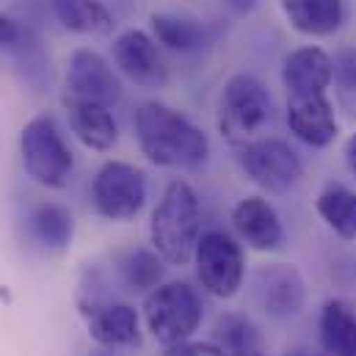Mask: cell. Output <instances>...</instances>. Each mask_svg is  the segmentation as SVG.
I'll return each instance as SVG.
<instances>
[{"mask_svg": "<svg viewBox=\"0 0 356 356\" xmlns=\"http://www.w3.org/2000/svg\"><path fill=\"white\" fill-rule=\"evenodd\" d=\"M133 130L138 149L161 169L191 172L204 166L210 155L207 133L166 102L147 99L133 113Z\"/></svg>", "mask_w": 356, "mask_h": 356, "instance_id": "6da1fadb", "label": "cell"}, {"mask_svg": "<svg viewBox=\"0 0 356 356\" xmlns=\"http://www.w3.org/2000/svg\"><path fill=\"white\" fill-rule=\"evenodd\" d=\"M202 235V204L191 182L172 179L152 210L149 241L152 249L172 266L193 260L196 241Z\"/></svg>", "mask_w": 356, "mask_h": 356, "instance_id": "7a4b0ae2", "label": "cell"}, {"mask_svg": "<svg viewBox=\"0 0 356 356\" xmlns=\"http://www.w3.org/2000/svg\"><path fill=\"white\" fill-rule=\"evenodd\" d=\"M270 116H273V99L260 78L249 72H235L224 81L216 105V124L218 133L232 147L260 138Z\"/></svg>", "mask_w": 356, "mask_h": 356, "instance_id": "3957f363", "label": "cell"}, {"mask_svg": "<svg viewBox=\"0 0 356 356\" xmlns=\"http://www.w3.org/2000/svg\"><path fill=\"white\" fill-rule=\"evenodd\" d=\"M19 155L25 175L42 188L61 191L72 182L75 155L53 113H39L19 130Z\"/></svg>", "mask_w": 356, "mask_h": 356, "instance_id": "277c9868", "label": "cell"}, {"mask_svg": "<svg viewBox=\"0 0 356 356\" xmlns=\"http://www.w3.org/2000/svg\"><path fill=\"white\" fill-rule=\"evenodd\" d=\"M141 312L149 334L161 346L172 348L179 343H188L193 332L202 326L204 301L191 282L175 279V282H161L155 290H149Z\"/></svg>", "mask_w": 356, "mask_h": 356, "instance_id": "5b68a950", "label": "cell"}, {"mask_svg": "<svg viewBox=\"0 0 356 356\" xmlns=\"http://www.w3.org/2000/svg\"><path fill=\"white\" fill-rule=\"evenodd\" d=\"M235 161L257 188L273 196L287 193L304 177V161L284 138H252L235 144Z\"/></svg>", "mask_w": 356, "mask_h": 356, "instance_id": "8992f818", "label": "cell"}, {"mask_svg": "<svg viewBox=\"0 0 356 356\" xmlns=\"http://www.w3.org/2000/svg\"><path fill=\"white\" fill-rule=\"evenodd\" d=\"M193 266L202 290L216 298H232L246 279V254L241 243L224 229H207L193 249Z\"/></svg>", "mask_w": 356, "mask_h": 356, "instance_id": "52a82bcc", "label": "cell"}, {"mask_svg": "<svg viewBox=\"0 0 356 356\" xmlns=\"http://www.w3.org/2000/svg\"><path fill=\"white\" fill-rule=\"evenodd\" d=\"M94 213L108 221H130L147 204V175L127 161H108L91 179Z\"/></svg>", "mask_w": 356, "mask_h": 356, "instance_id": "ba28073f", "label": "cell"}, {"mask_svg": "<svg viewBox=\"0 0 356 356\" xmlns=\"http://www.w3.org/2000/svg\"><path fill=\"white\" fill-rule=\"evenodd\" d=\"M116 70L141 89H163L169 83V64L152 33L130 28L113 39Z\"/></svg>", "mask_w": 356, "mask_h": 356, "instance_id": "9c48e42d", "label": "cell"}, {"mask_svg": "<svg viewBox=\"0 0 356 356\" xmlns=\"http://www.w3.org/2000/svg\"><path fill=\"white\" fill-rule=\"evenodd\" d=\"M81 318L89 329V337L102 348H127L141 340L138 309L122 301H102L97 296L81 298Z\"/></svg>", "mask_w": 356, "mask_h": 356, "instance_id": "30bf717a", "label": "cell"}, {"mask_svg": "<svg viewBox=\"0 0 356 356\" xmlns=\"http://www.w3.org/2000/svg\"><path fill=\"white\" fill-rule=\"evenodd\" d=\"M254 296L268 318L290 321L304 309L307 282L296 266L270 263L254 270Z\"/></svg>", "mask_w": 356, "mask_h": 356, "instance_id": "8fae6325", "label": "cell"}, {"mask_svg": "<svg viewBox=\"0 0 356 356\" xmlns=\"http://www.w3.org/2000/svg\"><path fill=\"white\" fill-rule=\"evenodd\" d=\"M284 119L290 133L312 149H323L337 138V113L334 102L329 99V91L287 94Z\"/></svg>", "mask_w": 356, "mask_h": 356, "instance_id": "7c38bea8", "label": "cell"}, {"mask_svg": "<svg viewBox=\"0 0 356 356\" xmlns=\"http://www.w3.org/2000/svg\"><path fill=\"white\" fill-rule=\"evenodd\" d=\"M67 94L113 108L122 99V83L97 50L78 47L67 61Z\"/></svg>", "mask_w": 356, "mask_h": 356, "instance_id": "4fadbf2b", "label": "cell"}, {"mask_svg": "<svg viewBox=\"0 0 356 356\" xmlns=\"http://www.w3.org/2000/svg\"><path fill=\"white\" fill-rule=\"evenodd\" d=\"M238 238L254 252H279L284 246V224L276 207L263 196H246L232 207L229 216Z\"/></svg>", "mask_w": 356, "mask_h": 356, "instance_id": "5bb4252c", "label": "cell"}, {"mask_svg": "<svg viewBox=\"0 0 356 356\" xmlns=\"http://www.w3.org/2000/svg\"><path fill=\"white\" fill-rule=\"evenodd\" d=\"M61 102H64V111H67L70 130L75 133V138L86 149H94V152L113 149V144L119 141V124H116V116H113L111 105L70 97V94H64Z\"/></svg>", "mask_w": 356, "mask_h": 356, "instance_id": "9a60e30c", "label": "cell"}, {"mask_svg": "<svg viewBox=\"0 0 356 356\" xmlns=\"http://www.w3.org/2000/svg\"><path fill=\"white\" fill-rule=\"evenodd\" d=\"M332 81H334V58L318 44L296 47L282 61V83L287 94L329 91Z\"/></svg>", "mask_w": 356, "mask_h": 356, "instance_id": "2e32d148", "label": "cell"}, {"mask_svg": "<svg viewBox=\"0 0 356 356\" xmlns=\"http://www.w3.org/2000/svg\"><path fill=\"white\" fill-rule=\"evenodd\" d=\"M287 25L304 36L323 39L346 25V0H279Z\"/></svg>", "mask_w": 356, "mask_h": 356, "instance_id": "e0dca14e", "label": "cell"}, {"mask_svg": "<svg viewBox=\"0 0 356 356\" xmlns=\"http://www.w3.org/2000/svg\"><path fill=\"white\" fill-rule=\"evenodd\" d=\"M149 28L158 44L175 53H202L210 44V31L202 19L188 14H172V11H155L149 17Z\"/></svg>", "mask_w": 356, "mask_h": 356, "instance_id": "ac0fdd59", "label": "cell"}, {"mask_svg": "<svg viewBox=\"0 0 356 356\" xmlns=\"http://www.w3.org/2000/svg\"><path fill=\"white\" fill-rule=\"evenodd\" d=\"M318 337L326 356H356V309L346 298H329L323 304Z\"/></svg>", "mask_w": 356, "mask_h": 356, "instance_id": "d6986e66", "label": "cell"}, {"mask_svg": "<svg viewBox=\"0 0 356 356\" xmlns=\"http://www.w3.org/2000/svg\"><path fill=\"white\" fill-rule=\"evenodd\" d=\"M53 17L72 33L81 36H111L116 19L99 0H50Z\"/></svg>", "mask_w": 356, "mask_h": 356, "instance_id": "ffe728a7", "label": "cell"}, {"mask_svg": "<svg viewBox=\"0 0 356 356\" xmlns=\"http://www.w3.org/2000/svg\"><path fill=\"white\" fill-rule=\"evenodd\" d=\"M28 232L42 249L64 252L72 243L75 221H72V213L67 207H61L56 202H42L28 216Z\"/></svg>", "mask_w": 356, "mask_h": 356, "instance_id": "44dd1931", "label": "cell"}, {"mask_svg": "<svg viewBox=\"0 0 356 356\" xmlns=\"http://www.w3.org/2000/svg\"><path fill=\"white\" fill-rule=\"evenodd\" d=\"M0 53L11 56L28 75L44 70V56H42V42L39 36L17 17L0 11Z\"/></svg>", "mask_w": 356, "mask_h": 356, "instance_id": "7402d4cb", "label": "cell"}, {"mask_svg": "<svg viewBox=\"0 0 356 356\" xmlns=\"http://www.w3.org/2000/svg\"><path fill=\"white\" fill-rule=\"evenodd\" d=\"M315 210L340 241H356V191L340 182H329L318 193Z\"/></svg>", "mask_w": 356, "mask_h": 356, "instance_id": "603a6c76", "label": "cell"}, {"mask_svg": "<svg viewBox=\"0 0 356 356\" xmlns=\"http://www.w3.org/2000/svg\"><path fill=\"white\" fill-rule=\"evenodd\" d=\"M216 346L227 356H260L266 354L260 329L238 312H224L216 323Z\"/></svg>", "mask_w": 356, "mask_h": 356, "instance_id": "cb8c5ba5", "label": "cell"}, {"mask_svg": "<svg viewBox=\"0 0 356 356\" xmlns=\"http://www.w3.org/2000/svg\"><path fill=\"white\" fill-rule=\"evenodd\" d=\"M163 257L152 249H130L119 260V276L127 290L149 293L163 282Z\"/></svg>", "mask_w": 356, "mask_h": 356, "instance_id": "d4e9b609", "label": "cell"}, {"mask_svg": "<svg viewBox=\"0 0 356 356\" xmlns=\"http://www.w3.org/2000/svg\"><path fill=\"white\" fill-rule=\"evenodd\" d=\"M337 91H340V102L346 108H351L356 116V50L346 47L334 56V81H332Z\"/></svg>", "mask_w": 356, "mask_h": 356, "instance_id": "484cf974", "label": "cell"}, {"mask_svg": "<svg viewBox=\"0 0 356 356\" xmlns=\"http://www.w3.org/2000/svg\"><path fill=\"white\" fill-rule=\"evenodd\" d=\"M166 356H227L216 343H179V346H172Z\"/></svg>", "mask_w": 356, "mask_h": 356, "instance_id": "4316f807", "label": "cell"}, {"mask_svg": "<svg viewBox=\"0 0 356 356\" xmlns=\"http://www.w3.org/2000/svg\"><path fill=\"white\" fill-rule=\"evenodd\" d=\"M235 17H249L252 11H257V6H260V0H221Z\"/></svg>", "mask_w": 356, "mask_h": 356, "instance_id": "83f0119b", "label": "cell"}, {"mask_svg": "<svg viewBox=\"0 0 356 356\" xmlns=\"http://www.w3.org/2000/svg\"><path fill=\"white\" fill-rule=\"evenodd\" d=\"M346 166H348V172L356 177V133L346 141Z\"/></svg>", "mask_w": 356, "mask_h": 356, "instance_id": "f1b7e54d", "label": "cell"}, {"mask_svg": "<svg viewBox=\"0 0 356 356\" xmlns=\"http://www.w3.org/2000/svg\"><path fill=\"white\" fill-rule=\"evenodd\" d=\"M287 356H326V354H312V351H304V348H298V351H290Z\"/></svg>", "mask_w": 356, "mask_h": 356, "instance_id": "f546056e", "label": "cell"}, {"mask_svg": "<svg viewBox=\"0 0 356 356\" xmlns=\"http://www.w3.org/2000/svg\"><path fill=\"white\" fill-rule=\"evenodd\" d=\"M260 356H268V354H260Z\"/></svg>", "mask_w": 356, "mask_h": 356, "instance_id": "4dcf8cb0", "label": "cell"}]
</instances>
